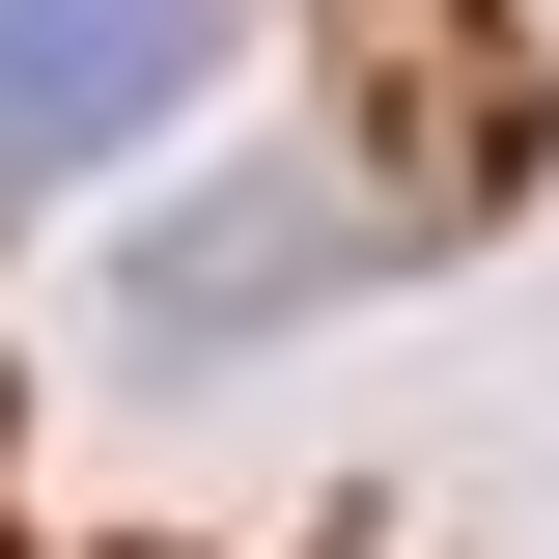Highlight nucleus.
Returning a JSON list of instances; mask_svg holds the SVG:
<instances>
[{
  "instance_id": "f257e3e1",
  "label": "nucleus",
  "mask_w": 559,
  "mask_h": 559,
  "mask_svg": "<svg viewBox=\"0 0 559 559\" xmlns=\"http://www.w3.org/2000/svg\"><path fill=\"white\" fill-rule=\"evenodd\" d=\"M197 57H224V0H0V197L28 168H112Z\"/></svg>"
}]
</instances>
